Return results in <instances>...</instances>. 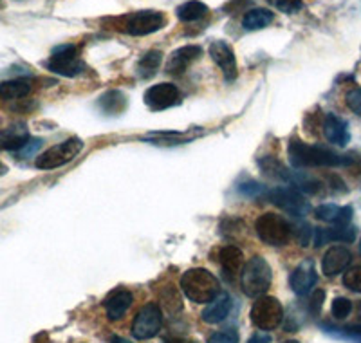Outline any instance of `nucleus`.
<instances>
[{
	"mask_svg": "<svg viewBox=\"0 0 361 343\" xmlns=\"http://www.w3.org/2000/svg\"><path fill=\"white\" fill-rule=\"evenodd\" d=\"M271 4L279 8L280 11L288 13V15L302 9V0H271Z\"/></svg>",
	"mask_w": 361,
	"mask_h": 343,
	"instance_id": "c9c22d12",
	"label": "nucleus"
},
{
	"mask_svg": "<svg viewBox=\"0 0 361 343\" xmlns=\"http://www.w3.org/2000/svg\"><path fill=\"white\" fill-rule=\"evenodd\" d=\"M324 134L329 143L345 147L350 141L349 125L336 114H327L324 119Z\"/></svg>",
	"mask_w": 361,
	"mask_h": 343,
	"instance_id": "f3484780",
	"label": "nucleus"
},
{
	"mask_svg": "<svg viewBox=\"0 0 361 343\" xmlns=\"http://www.w3.org/2000/svg\"><path fill=\"white\" fill-rule=\"evenodd\" d=\"M316 280H318V273H316L312 260H304L289 277V286L298 296H304V294L311 293Z\"/></svg>",
	"mask_w": 361,
	"mask_h": 343,
	"instance_id": "4468645a",
	"label": "nucleus"
},
{
	"mask_svg": "<svg viewBox=\"0 0 361 343\" xmlns=\"http://www.w3.org/2000/svg\"><path fill=\"white\" fill-rule=\"evenodd\" d=\"M231 299L226 293H219L209 303H206V309L202 311V320L206 323H221L230 315Z\"/></svg>",
	"mask_w": 361,
	"mask_h": 343,
	"instance_id": "4be33fe9",
	"label": "nucleus"
},
{
	"mask_svg": "<svg viewBox=\"0 0 361 343\" xmlns=\"http://www.w3.org/2000/svg\"><path fill=\"white\" fill-rule=\"evenodd\" d=\"M176 13L180 22H197L208 15L209 8L201 0H188L185 4H180Z\"/></svg>",
	"mask_w": 361,
	"mask_h": 343,
	"instance_id": "393cba45",
	"label": "nucleus"
},
{
	"mask_svg": "<svg viewBox=\"0 0 361 343\" xmlns=\"http://www.w3.org/2000/svg\"><path fill=\"white\" fill-rule=\"evenodd\" d=\"M271 280H273V273H271L267 260L262 257L251 258L240 273V286L251 299H259L266 294L271 286Z\"/></svg>",
	"mask_w": 361,
	"mask_h": 343,
	"instance_id": "7ed1b4c3",
	"label": "nucleus"
},
{
	"mask_svg": "<svg viewBox=\"0 0 361 343\" xmlns=\"http://www.w3.org/2000/svg\"><path fill=\"white\" fill-rule=\"evenodd\" d=\"M45 67L54 74L74 78L85 71V61L82 60V49L78 45H60L53 51Z\"/></svg>",
	"mask_w": 361,
	"mask_h": 343,
	"instance_id": "39448f33",
	"label": "nucleus"
},
{
	"mask_svg": "<svg viewBox=\"0 0 361 343\" xmlns=\"http://www.w3.org/2000/svg\"><path fill=\"white\" fill-rule=\"evenodd\" d=\"M271 338L267 335H255L253 338L250 339V343H269Z\"/></svg>",
	"mask_w": 361,
	"mask_h": 343,
	"instance_id": "4c0bfd02",
	"label": "nucleus"
},
{
	"mask_svg": "<svg viewBox=\"0 0 361 343\" xmlns=\"http://www.w3.org/2000/svg\"><path fill=\"white\" fill-rule=\"evenodd\" d=\"M350 260H353V253L345 246H333L327 249V253L324 255L322 260V270H324L325 277H336L341 271L349 267Z\"/></svg>",
	"mask_w": 361,
	"mask_h": 343,
	"instance_id": "2eb2a0df",
	"label": "nucleus"
},
{
	"mask_svg": "<svg viewBox=\"0 0 361 343\" xmlns=\"http://www.w3.org/2000/svg\"><path fill=\"white\" fill-rule=\"evenodd\" d=\"M33 85L25 78H13V80H6L0 82V98L4 100H20L31 92Z\"/></svg>",
	"mask_w": 361,
	"mask_h": 343,
	"instance_id": "5701e85b",
	"label": "nucleus"
},
{
	"mask_svg": "<svg viewBox=\"0 0 361 343\" xmlns=\"http://www.w3.org/2000/svg\"><path fill=\"white\" fill-rule=\"evenodd\" d=\"M267 199H269L273 205L279 206V208H282L283 212H288L289 215H295V217L307 215L309 210H311L307 200L302 197V193L296 192L295 188L279 186V188L275 190H269Z\"/></svg>",
	"mask_w": 361,
	"mask_h": 343,
	"instance_id": "9d476101",
	"label": "nucleus"
},
{
	"mask_svg": "<svg viewBox=\"0 0 361 343\" xmlns=\"http://www.w3.org/2000/svg\"><path fill=\"white\" fill-rule=\"evenodd\" d=\"M98 105L105 114H121L127 107V96L121 90H109L99 98Z\"/></svg>",
	"mask_w": 361,
	"mask_h": 343,
	"instance_id": "a878e982",
	"label": "nucleus"
},
{
	"mask_svg": "<svg viewBox=\"0 0 361 343\" xmlns=\"http://www.w3.org/2000/svg\"><path fill=\"white\" fill-rule=\"evenodd\" d=\"M259 167L260 170H262V174H266V176L271 177V179H280V181H286V183H289V179H291V172L283 167L280 161H276L275 157H271V155L259 160Z\"/></svg>",
	"mask_w": 361,
	"mask_h": 343,
	"instance_id": "bb28decb",
	"label": "nucleus"
},
{
	"mask_svg": "<svg viewBox=\"0 0 361 343\" xmlns=\"http://www.w3.org/2000/svg\"><path fill=\"white\" fill-rule=\"evenodd\" d=\"M164 25H166L164 13L156 11V9H141L128 15L125 20V33L130 37H147V35L157 33Z\"/></svg>",
	"mask_w": 361,
	"mask_h": 343,
	"instance_id": "6e6552de",
	"label": "nucleus"
},
{
	"mask_svg": "<svg viewBox=\"0 0 361 343\" xmlns=\"http://www.w3.org/2000/svg\"><path fill=\"white\" fill-rule=\"evenodd\" d=\"M208 53L209 56H212V60L215 61V66L222 71L226 80H228V82H233L238 74V69L237 58H235V53L230 45L226 44L224 40H217L209 45Z\"/></svg>",
	"mask_w": 361,
	"mask_h": 343,
	"instance_id": "f8f14e48",
	"label": "nucleus"
},
{
	"mask_svg": "<svg viewBox=\"0 0 361 343\" xmlns=\"http://www.w3.org/2000/svg\"><path fill=\"white\" fill-rule=\"evenodd\" d=\"M163 325V315L156 303H148L137 313L134 323H132V335L135 339H150L161 331Z\"/></svg>",
	"mask_w": 361,
	"mask_h": 343,
	"instance_id": "1a4fd4ad",
	"label": "nucleus"
},
{
	"mask_svg": "<svg viewBox=\"0 0 361 343\" xmlns=\"http://www.w3.org/2000/svg\"><path fill=\"white\" fill-rule=\"evenodd\" d=\"M356 239V231L354 228L347 226H334V228H316L314 229V242L316 248L329 244V242H353Z\"/></svg>",
	"mask_w": 361,
	"mask_h": 343,
	"instance_id": "a211bd4d",
	"label": "nucleus"
},
{
	"mask_svg": "<svg viewBox=\"0 0 361 343\" xmlns=\"http://www.w3.org/2000/svg\"><path fill=\"white\" fill-rule=\"evenodd\" d=\"M345 100H347V107H349L350 111L361 118V87L349 90L347 96H345Z\"/></svg>",
	"mask_w": 361,
	"mask_h": 343,
	"instance_id": "f704fd0d",
	"label": "nucleus"
},
{
	"mask_svg": "<svg viewBox=\"0 0 361 343\" xmlns=\"http://www.w3.org/2000/svg\"><path fill=\"white\" fill-rule=\"evenodd\" d=\"M219 264L228 278H233L235 275L240 273L244 264V255L237 246H224L219 251Z\"/></svg>",
	"mask_w": 361,
	"mask_h": 343,
	"instance_id": "412c9836",
	"label": "nucleus"
},
{
	"mask_svg": "<svg viewBox=\"0 0 361 343\" xmlns=\"http://www.w3.org/2000/svg\"><path fill=\"white\" fill-rule=\"evenodd\" d=\"M325 329H329L327 332L338 336V338H345V339H350V342L354 343H361V323L345 327V329H331L329 325H325Z\"/></svg>",
	"mask_w": 361,
	"mask_h": 343,
	"instance_id": "c756f323",
	"label": "nucleus"
},
{
	"mask_svg": "<svg viewBox=\"0 0 361 343\" xmlns=\"http://www.w3.org/2000/svg\"><path fill=\"white\" fill-rule=\"evenodd\" d=\"M251 322L255 327H259L260 331H273L282 323L283 320V307L275 296H259L257 302L251 307Z\"/></svg>",
	"mask_w": 361,
	"mask_h": 343,
	"instance_id": "0eeeda50",
	"label": "nucleus"
},
{
	"mask_svg": "<svg viewBox=\"0 0 361 343\" xmlns=\"http://www.w3.org/2000/svg\"><path fill=\"white\" fill-rule=\"evenodd\" d=\"M325 300V291L324 289H316L314 293L311 294V300H309V311L312 315H318L322 311V306H324Z\"/></svg>",
	"mask_w": 361,
	"mask_h": 343,
	"instance_id": "e433bc0d",
	"label": "nucleus"
},
{
	"mask_svg": "<svg viewBox=\"0 0 361 343\" xmlns=\"http://www.w3.org/2000/svg\"><path fill=\"white\" fill-rule=\"evenodd\" d=\"M31 139L33 138L24 123H15L0 132V148L9 152H20Z\"/></svg>",
	"mask_w": 361,
	"mask_h": 343,
	"instance_id": "dca6fc26",
	"label": "nucleus"
},
{
	"mask_svg": "<svg viewBox=\"0 0 361 343\" xmlns=\"http://www.w3.org/2000/svg\"><path fill=\"white\" fill-rule=\"evenodd\" d=\"M2 172H4V168H2V167H0V174H2Z\"/></svg>",
	"mask_w": 361,
	"mask_h": 343,
	"instance_id": "37998d69",
	"label": "nucleus"
},
{
	"mask_svg": "<svg viewBox=\"0 0 361 343\" xmlns=\"http://www.w3.org/2000/svg\"><path fill=\"white\" fill-rule=\"evenodd\" d=\"M350 167H353L354 174H356V176H360V177H361V160H354V161H353V164H350Z\"/></svg>",
	"mask_w": 361,
	"mask_h": 343,
	"instance_id": "ea45409f",
	"label": "nucleus"
},
{
	"mask_svg": "<svg viewBox=\"0 0 361 343\" xmlns=\"http://www.w3.org/2000/svg\"><path fill=\"white\" fill-rule=\"evenodd\" d=\"M314 215L320 221L331 222L334 226H347L353 219V208L350 206H336V205H322L314 210Z\"/></svg>",
	"mask_w": 361,
	"mask_h": 343,
	"instance_id": "aec40b11",
	"label": "nucleus"
},
{
	"mask_svg": "<svg viewBox=\"0 0 361 343\" xmlns=\"http://www.w3.org/2000/svg\"><path fill=\"white\" fill-rule=\"evenodd\" d=\"M164 343H197L193 339H185V338H164Z\"/></svg>",
	"mask_w": 361,
	"mask_h": 343,
	"instance_id": "58836bf2",
	"label": "nucleus"
},
{
	"mask_svg": "<svg viewBox=\"0 0 361 343\" xmlns=\"http://www.w3.org/2000/svg\"><path fill=\"white\" fill-rule=\"evenodd\" d=\"M201 56L202 47H199V45H185V47H179V49L170 54L169 61H166V73L173 74V76H179V74L185 73Z\"/></svg>",
	"mask_w": 361,
	"mask_h": 343,
	"instance_id": "ddd939ff",
	"label": "nucleus"
},
{
	"mask_svg": "<svg viewBox=\"0 0 361 343\" xmlns=\"http://www.w3.org/2000/svg\"><path fill=\"white\" fill-rule=\"evenodd\" d=\"M360 255H361V242H360Z\"/></svg>",
	"mask_w": 361,
	"mask_h": 343,
	"instance_id": "c03bdc74",
	"label": "nucleus"
},
{
	"mask_svg": "<svg viewBox=\"0 0 361 343\" xmlns=\"http://www.w3.org/2000/svg\"><path fill=\"white\" fill-rule=\"evenodd\" d=\"M180 289L192 302L209 303L221 293V284L208 270L195 267L188 270L180 278Z\"/></svg>",
	"mask_w": 361,
	"mask_h": 343,
	"instance_id": "f03ea898",
	"label": "nucleus"
},
{
	"mask_svg": "<svg viewBox=\"0 0 361 343\" xmlns=\"http://www.w3.org/2000/svg\"><path fill=\"white\" fill-rule=\"evenodd\" d=\"M291 229H293V235H295L296 242H298L300 246H304V248L305 246H309V242H311L312 237H314V229H312L307 222H298V224H293Z\"/></svg>",
	"mask_w": 361,
	"mask_h": 343,
	"instance_id": "c85d7f7f",
	"label": "nucleus"
},
{
	"mask_svg": "<svg viewBox=\"0 0 361 343\" xmlns=\"http://www.w3.org/2000/svg\"><path fill=\"white\" fill-rule=\"evenodd\" d=\"M183 102V95L173 83H157L145 92V103L150 111H164Z\"/></svg>",
	"mask_w": 361,
	"mask_h": 343,
	"instance_id": "9b49d317",
	"label": "nucleus"
},
{
	"mask_svg": "<svg viewBox=\"0 0 361 343\" xmlns=\"http://www.w3.org/2000/svg\"><path fill=\"white\" fill-rule=\"evenodd\" d=\"M208 343H238V332L233 329H224L209 336Z\"/></svg>",
	"mask_w": 361,
	"mask_h": 343,
	"instance_id": "72a5a7b5",
	"label": "nucleus"
},
{
	"mask_svg": "<svg viewBox=\"0 0 361 343\" xmlns=\"http://www.w3.org/2000/svg\"><path fill=\"white\" fill-rule=\"evenodd\" d=\"M111 343H132V342H128V339L121 338V336H114V338H112V342H111Z\"/></svg>",
	"mask_w": 361,
	"mask_h": 343,
	"instance_id": "a19ab883",
	"label": "nucleus"
},
{
	"mask_svg": "<svg viewBox=\"0 0 361 343\" xmlns=\"http://www.w3.org/2000/svg\"><path fill=\"white\" fill-rule=\"evenodd\" d=\"M353 311V303L349 299H343V296H338L333 302V316L338 320H343L350 315Z\"/></svg>",
	"mask_w": 361,
	"mask_h": 343,
	"instance_id": "473e14b6",
	"label": "nucleus"
},
{
	"mask_svg": "<svg viewBox=\"0 0 361 343\" xmlns=\"http://www.w3.org/2000/svg\"><path fill=\"white\" fill-rule=\"evenodd\" d=\"M289 160L296 168H318V167H350L353 157L340 155L329 148L307 145L300 139L289 141Z\"/></svg>",
	"mask_w": 361,
	"mask_h": 343,
	"instance_id": "f257e3e1",
	"label": "nucleus"
},
{
	"mask_svg": "<svg viewBox=\"0 0 361 343\" xmlns=\"http://www.w3.org/2000/svg\"><path fill=\"white\" fill-rule=\"evenodd\" d=\"M345 287H349L354 293H361V266L353 267L343 275Z\"/></svg>",
	"mask_w": 361,
	"mask_h": 343,
	"instance_id": "2f4dec72",
	"label": "nucleus"
},
{
	"mask_svg": "<svg viewBox=\"0 0 361 343\" xmlns=\"http://www.w3.org/2000/svg\"><path fill=\"white\" fill-rule=\"evenodd\" d=\"M134 302V296H132L130 291L127 289H116L105 300V311H107V316L111 320H119L123 318L125 313L128 311V307Z\"/></svg>",
	"mask_w": 361,
	"mask_h": 343,
	"instance_id": "6ab92c4d",
	"label": "nucleus"
},
{
	"mask_svg": "<svg viewBox=\"0 0 361 343\" xmlns=\"http://www.w3.org/2000/svg\"><path fill=\"white\" fill-rule=\"evenodd\" d=\"M161 61H163V54L159 51H148V53L141 56L140 64H137V74L145 78V80L156 76V73L161 67Z\"/></svg>",
	"mask_w": 361,
	"mask_h": 343,
	"instance_id": "cd10ccee",
	"label": "nucleus"
},
{
	"mask_svg": "<svg viewBox=\"0 0 361 343\" xmlns=\"http://www.w3.org/2000/svg\"><path fill=\"white\" fill-rule=\"evenodd\" d=\"M83 150V141L80 138H69L62 143L54 145V147L47 148L44 154L37 157V168L40 170H54L63 164L71 163L74 157H78L80 152Z\"/></svg>",
	"mask_w": 361,
	"mask_h": 343,
	"instance_id": "423d86ee",
	"label": "nucleus"
},
{
	"mask_svg": "<svg viewBox=\"0 0 361 343\" xmlns=\"http://www.w3.org/2000/svg\"><path fill=\"white\" fill-rule=\"evenodd\" d=\"M255 229L260 241L267 246H286L293 237V229L282 215L279 213H264L255 222Z\"/></svg>",
	"mask_w": 361,
	"mask_h": 343,
	"instance_id": "20e7f679",
	"label": "nucleus"
},
{
	"mask_svg": "<svg viewBox=\"0 0 361 343\" xmlns=\"http://www.w3.org/2000/svg\"><path fill=\"white\" fill-rule=\"evenodd\" d=\"M238 192L243 195L251 197V199H259V197H267L266 186H262L260 183H255V181H247V183L238 184Z\"/></svg>",
	"mask_w": 361,
	"mask_h": 343,
	"instance_id": "7c9ffc66",
	"label": "nucleus"
},
{
	"mask_svg": "<svg viewBox=\"0 0 361 343\" xmlns=\"http://www.w3.org/2000/svg\"><path fill=\"white\" fill-rule=\"evenodd\" d=\"M283 343H300V342H296V339H288V342H283Z\"/></svg>",
	"mask_w": 361,
	"mask_h": 343,
	"instance_id": "79ce46f5",
	"label": "nucleus"
},
{
	"mask_svg": "<svg viewBox=\"0 0 361 343\" xmlns=\"http://www.w3.org/2000/svg\"><path fill=\"white\" fill-rule=\"evenodd\" d=\"M273 18H275V13H271L269 9H250V11L243 17V28L246 29V31H259V29L267 28V25L273 22Z\"/></svg>",
	"mask_w": 361,
	"mask_h": 343,
	"instance_id": "b1692460",
	"label": "nucleus"
}]
</instances>
